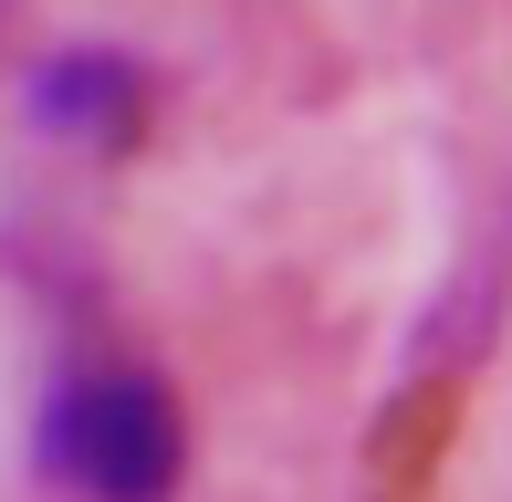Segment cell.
Segmentation results:
<instances>
[{
    "mask_svg": "<svg viewBox=\"0 0 512 502\" xmlns=\"http://www.w3.org/2000/svg\"><path fill=\"white\" fill-rule=\"evenodd\" d=\"M42 461L84 502H168L178 492V398L157 377H74L42 419Z\"/></svg>",
    "mask_w": 512,
    "mask_h": 502,
    "instance_id": "1",
    "label": "cell"
},
{
    "mask_svg": "<svg viewBox=\"0 0 512 502\" xmlns=\"http://www.w3.org/2000/svg\"><path fill=\"white\" fill-rule=\"evenodd\" d=\"M0 11H11V0H0Z\"/></svg>",
    "mask_w": 512,
    "mask_h": 502,
    "instance_id": "2",
    "label": "cell"
}]
</instances>
